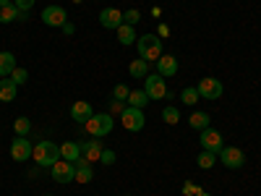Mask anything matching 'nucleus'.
I'll list each match as a JSON object with an SVG mask.
<instances>
[{
  "mask_svg": "<svg viewBox=\"0 0 261 196\" xmlns=\"http://www.w3.org/2000/svg\"><path fill=\"white\" fill-rule=\"evenodd\" d=\"M32 160H34L39 167H53L58 160H63V157H60V146H58L55 141H39V144L34 146V152H32Z\"/></svg>",
  "mask_w": 261,
  "mask_h": 196,
  "instance_id": "nucleus-1",
  "label": "nucleus"
},
{
  "mask_svg": "<svg viewBox=\"0 0 261 196\" xmlns=\"http://www.w3.org/2000/svg\"><path fill=\"white\" fill-rule=\"evenodd\" d=\"M136 50H139V58H144L146 63L149 60L157 63L160 55H162V39L157 34H144V37L136 39Z\"/></svg>",
  "mask_w": 261,
  "mask_h": 196,
  "instance_id": "nucleus-2",
  "label": "nucleus"
},
{
  "mask_svg": "<svg viewBox=\"0 0 261 196\" xmlns=\"http://www.w3.org/2000/svg\"><path fill=\"white\" fill-rule=\"evenodd\" d=\"M84 126H86V131H89V136L102 139V136H107V134H110V131L115 128V120H113L110 113H94Z\"/></svg>",
  "mask_w": 261,
  "mask_h": 196,
  "instance_id": "nucleus-3",
  "label": "nucleus"
},
{
  "mask_svg": "<svg viewBox=\"0 0 261 196\" xmlns=\"http://www.w3.org/2000/svg\"><path fill=\"white\" fill-rule=\"evenodd\" d=\"M217 157H220V162L227 170H241L246 165V155H243V149H238V146H222V152Z\"/></svg>",
  "mask_w": 261,
  "mask_h": 196,
  "instance_id": "nucleus-4",
  "label": "nucleus"
},
{
  "mask_svg": "<svg viewBox=\"0 0 261 196\" xmlns=\"http://www.w3.org/2000/svg\"><path fill=\"white\" fill-rule=\"evenodd\" d=\"M196 89H199L201 100H220V97H222V92H225V86H222V81H220V79L206 76V79H201L199 84H196Z\"/></svg>",
  "mask_w": 261,
  "mask_h": 196,
  "instance_id": "nucleus-5",
  "label": "nucleus"
},
{
  "mask_svg": "<svg viewBox=\"0 0 261 196\" xmlns=\"http://www.w3.org/2000/svg\"><path fill=\"white\" fill-rule=\"evenodd\" d=\"M120 123H123V128L125 131H141L144 128V123H146V118H144V110H139V107H125V110L120 113Z\"/></svg>",
  "mask_w": 261,
  "mask_h": 196,
  "instance_id": "nucleus-6",
  "label": "nucleus"
},
{
  "mask_svg": "<svg viewBox=\"0 0 261 196\" xmlns=\"http://www.w3.org/2000/svg\"><path fill=\"white\" fill-rule=\"evenodd\" d=\"M50 176H53L55 183H71V181H76V165L68 162V160H58L50 167Z\"/></svg>",
  "mask_w": 261,
  "mask_h": 196,
  "instance_id": "nucleus-7",
  "label": "nucleus"
},
{
  "mask_svg": "<svg viewBox=\"0 0 261 196\" xmlns=\"http://www.w3.org/2000/svg\"><path fill=\"white\" fill-rule=\"evenodd\" d=\"M144 92L149 94V100H162L167 94V84L160 74H149L144 79Z\"/></svg>",
  "mask_w": 261,
  "mask_h": 196,
  "instance_id": "nucleus-8",
  "label": "nucleus"
},
{
  "mask_svg": "<svg viewBox=\"0 0 261 196\" xmlns=\"http://www.w3.org/2000/svg\"><path fill=\"white\" fill-rule=\"evenodd\" d=\"M42 24L63 29V24H68V13H65L63 6H47L45 11H42Z\"/></svg>",
  "mask_w": 261,
  "mask_h": 196,
  "instance_id": "nucleus-9",
  "label": "nucleus"
},
{
  "mask_svg": "<svg viewBox=\"0 0 261 196\" xmlns=\"http://www.w3.org/2000/svg\"><path fill=\"white\" fill-rule=\"evenodd\" d=\"M199 141H201V149H206V152H214V155H220V152H222V146H225V144H222V134H220V131H214L212 126L201 131Z\"/></svg>",
  "mask_w": 261,
  "mask_h": 196,
  "instance_id": "nucleus-10",
  "label": "nucleus"
},
{
  "mask_svg": "<svg viewBox=\"0 0 261 196\" xmlns=\"http://www.w3.org/2000/svg\"><path fill=\"white\" fill-rule=\"evenodd\" d=\"M29 16L18 11L13 0H0V24H13V21H27Z\"/></svg>",
  "mask_w": 261,
  "mask_h": 196,
  "instance_id": "nucleus-11",
  "label": "nucleus"
},
{
  "mask_svg": "<svg viewBox=\"0 0 261 196\" xmlns=\"http://www.w3.org/2000/svg\"><path fill=\"white\" fill-rule=\"evenodd\" d=\"M32 152H34V146L27 141V136H16V139L11 141V157H13L16 162H27V160L32 157Z\"/></svg>",
  "mask_w": 261,
  "mask_h": 196,
  "instance_id": "nucleus-12",
  "label": "nucleus"
},
{
  "mask_svg": "<svg viewBox=\"0 0 261 196\" xmlns=\"http://www.w3.org/2000/svg\"><path fill=\"white\" fill-rule=\"evenodd\" d=\"M99 24L105 27V29H118L120 24H123V11H118V8H102L99 11Z\"/></svg>",
  "mask_w": 261,
  "mask_h": 196,
  "instance_id": "nucleus-13",
  "label": "nucleus"
},
{
  "mask_svg": "<svg viewBox=\"0 0 261 196\" xmlns=\"http://www.w3.org/2000/svg\"><path fill=\"white\" fill-rule=\"evenodd\" d=\"M157 74L162 76V79H172L178 74V58L175 55H160V60H157Z\"/></svg>",
  "mask_w": 261,
  "mask_h": 196,
  "instance_id": "nucleus-14",
  "label": "nucleus"
},
{
  "mask_svg": "<svg viewBox=\"0 0 261 196\" xmlns=\"http://www.w3.org/2000/svg\"><path fill=\"white\" fill-rule=\"evenodd\" d=\"M94 115V110H92V105L86 102V100H79V102H73V107H71V118L73 120H79V123H86Z\"/></svg>",
  "mask_w": 261,
  "mask_h": 196,
  "instance_id": "nucleus-15",
  "label": "nucleus"
},
{
  "mask_svg": "<svg viewBox=\"0 0 261 196\" xmlns=\"http://www.w3.org/2000/svg\"><path fill=\"white\" fill-rule=\"evenodd\" d=\"M73 165H76V183H89V181L94 178V170H92L89 160L79 157V160H76Z\"/></svg>",
  "mask_w": 261,
  "mask_h": 196,
  "instance_id": "nucleus-16",
  "label": "nucleus"
},
{
  "mask_svg": "<svg viewBox=\"0 0 261 196\" xmlns=\"http://www.w3.org/2000/svg\"><path fill=\"white\" fill-rule=\"evenodd\" d=\"M102 152H105V149H102L99 141H86V144H81V157L89 160V162H99Z\"/></svg>",
  "mask_w": 261,
  "mask_h": 196,
  "instance_id": "nucleus-17",
  "label": "nucleus"
},
{
  "mask_svg": "<svg viewBox=\"0 0 261 196\" xmlns=\"http://www.w3.org/2000/svg\"><path fill=\"white\" fill-rule=\"evenodd\" d=\"M18 94V86L11 79H0V102H13Z\"/></svg>",
  "mask_w": 261,
  "mask_h": 196,
  "instance_id": "nucleus-18",
  "label": "nucleus"
},
{
  "mask_svg": "<svg viewBox=\"0 0 261 196\" xmlns=\"http://www.w3.org/2000/svg\"><path fill=\"white\" fill-rule=\"evenodd\" d=\"M60 157H63V160H68V162H76V160L81 157V144H76V141H65V144H60Z\"/></svg>",
  "mask_w": 261,
  "mask_h": 196,
  "instance_id": "nucleus-19",
  "label": "nucleus"
},
{
  "mask_svg": "<svg viewBox=\"0 0 261 196\" xmlns=\"http://www.w3.org/2000/svg\"><path fill=\"white\" fill-rule=\"evenodd\" d=\"M16 68V55L13 53H0V79H8Z\"/></svg>",
  "mask_w": 261,
  "mask_h": 196,
  "instance_id": "nucleus-20",
  "label": "nucleus"
},
{
  "mask_svg": "<svg viewBox=\"0 0 261 196\" xmlns=\"http://www.w3.org/2000/svg\"><path fill=\"white\" fill-rule=\"evenodd\" d=\"M128 74L134 76V79H146V76H149V63H146L144 58L130 60V65H128Z\"/></svg>",
  "mask_w": 261,
  "mask_h": 196,
  "instance_id": "nucleus-21",
  "label": "nucleus"
},
{
  "mask_svg": "<svg viewBox=\"0 0 261 196\" xmlns=\"http://www.w3.org/2000/svg\"><path fill=\"white\" fill-rule=\"evenodd\" d=\"M151 100H149V94L144 92V89H134L128 94V100H125V105H130V107H139V110H144V107L149 105Z\"/></svg>",
  "mask_w": 261,
  "mask_h": 196,
  "instance_id": "nucleus-22",
  "label": "nucleus"
},
{
  "mask_svg": "<svg viewBox=\"0 0 261 196\" xmlns=\"http://www.w3.org/2000/svg\"><path fill=\"white\" fill-rule=\"evenodd\" d=\"M209 113H204V110H196V113H191V118H188V126L193 128V131H204V128H209Z\"/></svg>",
  "mask_w": 261,
  "mask_h": 196,
  "instance_id": "nucleus-23",
  "label": "nucleus"
},
{
  "mask_svg": "<svg viewBox=\"0 0 261 196\" xmlns=\"http://www.w3.org/2000/svg\"><path fill=\"white\" fill-rule=\"evenodd\" d=\"M115 32H118V42H120V45H125V47H128V45H134V42L139 39L136 32H134V27H128V24H120Z\"/></svg>",
  "mask_w": 261,
  "mask_h": 196,
  "instance_id": "nucleus-24",
  "label": "nucleus"
},
{
  "mask_svg": "<svg viewBox=\"0 0 261 196\" xmlns=\"http://www.w3.org/2000/svg\"><path fill=\"white\" fill-rule=\"evenodd\" d=\"M201 100V94H199V89H196V86H186V89L180 92V102L183 105H196Z\"/></svg>",
  "mask_w": 261,
  "mask_h": 196,
  "instance_id": "nucleus-25",
  "label": "nucleus"
},
{
  "mask_svg": "<svg viewBox=\"0 0 261 196\" xmlns=\"http://www.w3.org/2000/svg\"><path fill=\"white\" fill-rule=\"evenodd\" d=\"M162 120H165L167 126H175V123L180 120V110H178V107H172V105H167L165 110H162Z\"/></svg>",
  "mask_w": 261,
  "mask_h": 196,
  "instance_id": "nucleus-26",
  "label": "nucleus"
},
{
  "mask_svg": "<svg viewBox=\"0 0 261 196\" xmlns=\"http://www.w3.org/2000/svg\"><path fill=\"white\" fill-rule=\"evenodd\" d=\"M214 160H217V155H214V152H206V149L201 152L199 157H196V162H199L201 170H212L214 167Z\"/></svg>",
  "mask_w": 261,
  "mask_h": 196,
  "instance_id": "nucleus-27",
  "label": "nucleus"
},
{
  "mask_svg": "<svg viewBox=\"0 0 261 196\" xmlns=\"http://www.w3.org/2000/svg\"><path fill=\"white\" fill-rule=\"evenodd\" d=\"M8 79H11L16 86H21V84H27V81H29V71H27V68H18V65H16L13 74H11Z\"/></svg>",
  "mask_w": 261,
  "mask_h": 196,
  "instance_id": "nucleus-28",
  "label": "nucleus"
},
{
  "mask_svg": "<svg viewBox=\"0 0 261 196\" xmlns=\"http://www.w3.org/2000/svg\"><path fill=\"white\" fill-rule=\"evenodd\" d=\"M141 21V13L136 11V8H128V11H123V24H128V27H136Z\"/></svg>",
  "mask_w": 261,
  "mask_h": 196,
  "instance_id": "nucleus-29",
  "label": "nucleus"
},
{
  "mask_svg": "<svg viewBox=\"0 0 261 196\" xmlns=\"http://www.w3.org/2000/svg\"><path fill=\"white\" fill-rule=\"evenodd\" d=\"M13 128H16V136H27L32 131V123H29V118H16Z\"/></svg>",
  "mask_w": 261,
  "mask_h": 196,
  "instance_id": "nucleus-30",
  "label": "nucleus"
},
{
  "mask_svg": "<svg viewBox=\"0 0 261 196\" xmlns=\"http://www.w3.org/2000/svg\"><path fill=\"white\" fill-rule=\"evenodd\" d=\"M128 94H130V89H128L125 84H118L115 89H113V100H123V102H125V100H128Z\"/></svg>",
  "mask_w": 261,
  "mask_h": 196,
  "instance_id": "nucleus-31",
  "label": "nucleus"
},
{
  "mask_svg": "<svg viewBox=\"0 0 261 196\" xmlns=\"http://www.w3.org/2000/svg\"><path fill=\"white\" fill-rule=\"evenodd\" d=\"M125 107H128V105H125L123 100H113V102H110V115H120Z\"/></svg>",
  "mask_w": 261,
  "mask_h": 196,
  "instance_id": "nucleus-32",
  "label": "nucleus"
},
{
  "mask_svg": "<svg viewBox=\"0 0 261 196\" xmlns=\"http://www.w3.org/2000/svg\"><path fill=\"white\" fill-rule=\"evenodd\" d=\"M99 162H102V165H113V162H115V152H113V149H105L102 157H99Z\"/></svg>",
  "mask_w": 261,
  "mask_h": 196,
  "instance_id": "nucleus-33",
  "label": "nucleus"
},
{
  "mask_svg": "<svg viewBox=\"0 0 261 196\" xmlns=\"http://www.w3.org/2000/svg\"><path fill=\"white\" fill-rule=\"evenodd\" d=\"M13 3H16V8H18V11L29 13V11H32V6H34V0H13Z\"/></svg>",
  "mask_w": 261,
  "mask_h": 196,
  "instance_id": "nucleus-34",
  "label": "nucleus"
},
{
  "mask_svg": "<svg viewBox=\"0 0 261 196\" xmlns=\"http://www.w3.org/2000/svg\"><path fill=\"white\" fill-rule=\"evenodd\" d=\"M63 32L65 34H73V24H63Z\"/></svg>",
  "mask_w": 261,
  "mask_h": 196,
  "instance_id": "nucleus-35",
  "label": "nucleus"
},
{
  "mask_svg": "<svg viewBox=\"0 0 261 196\" xmlns=\"http://www.w3.org/2000/svg\"><path fill=\"white\" fill-rule=\"evenodd\" d=\"M47 196H50V193H47Z\"/></svg>",
  "mask_w": 261,
  "mask_h": 196,
  "instance_id": "nucleus-36",
  "label": "nucleus"
}]
</instances>
